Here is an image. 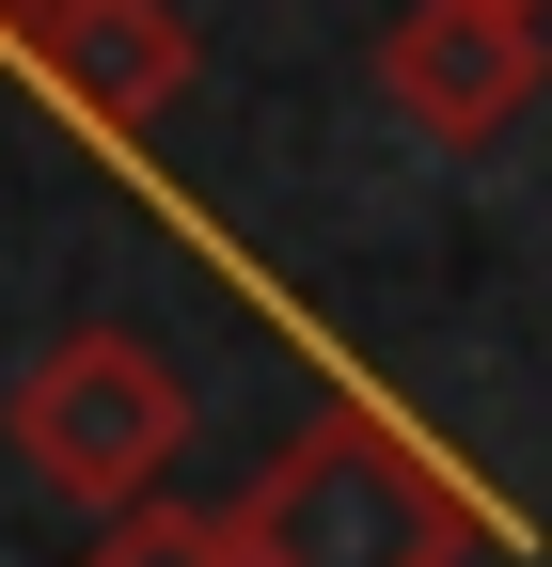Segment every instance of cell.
<instances>
[{
	"mask_svg": "<svg viewBox=\"0 0 552 567\" xmlns=\"http://www.w3.org/2000/svg\"><path fill=\"white\" fill-rule=\"evenodd\" d=\"M237 551L253 567H458L473 551V488L410 442L379 394H331L300 442L237 488Z\"/></svg>",
	"mask_w": 552,
	"mask_h": 567,
	"instance_id": "obj_1",
	"label": "cell"
},
{
	"mask_svg": "<svg viewBox=\"0 0 552 567\" xmlns=\"http://www.w3.org/2000/svg\"><path fill=\"white\" fill-rule=\"evenodd\" d=\"M0 442H17V473L48 488V505H111L126 520L174 473V442H190V379H174L159 331H63L48 363L17 379Z\"/></svg>",
	"mask_w": 552,
	"mask_h": 567,
	"instance_id": "obj_2",
	"label": "cell"
},
{
	"mask_svg": "<svg viewBox=\"0 0 552 567\" xmlns=\"http://www.w3.org/2000/svg\"><path fill=\"white\" fill-rule=\"evenodd\" d=\"M0 63H17L48 111H80L95 142H143L190 95V17H174V0H32Z\"/></svg>",
	"mask_w": 552,
	"mask_h": 567,
	"instance_id": "obj_3",
	"label": "cell"
},
{
	"mask_svg": "<svg viewBox=\"0 0 552 567\" xmlns=\"http://www.w3.org/2000/svg\"><path fill=\"white\" fill-rule=\"evenodd\" d=\"M379 95L395 126H427V142H505L536 111V17H490V0H410V17L379 32Z\"/></svg>",
	"mask_w": 552,
	"mask_h": 567,
	"instance_id": "obj_4",
	"label": "cell"
},
{
	"mask_svg": "<svg viewBox=\"0 0 552 567\" xmlns=\"http://www.w3.org/2000/svg\"><path fill=\"white\" fill-rule=\"evenodd\" d=\"M80 567H253V551H237V505L222 520H205V505H126Z\"/></svg>",
	"mask_w": 552,
	"mask_h": 567,
	"instance_id": "obj_5",
	"label": "cell"
},
{
	"mask_svg": "<svg viewBox=\"0 0 552 567\" xmlns=\"http://www.w3.org/2000/svg\"><path fill=\"white\" fill-rule=\"evenodd\" d=\"M17 17H32V0H0V48H17Z\"/></svg>",
	"mask_w": 552,
	"mask_h": 567,
	"instance_id": "obj_6",
	"label": "cell"
},
{
	"mask_svg": "<svg viewBox=\"0 0 552 567\" xmlns=\"http://www.w3.org/2000/svg\"><path fill=\"white\" fill-rule=\"evenodd\" d=\"M490 17H552V0H490Z\"/></svg>",
	"mask_w": 552,
	"mask_h": 567,
	"instance_id": "obj_7",
	"label": "cell"
}]
</instances>
